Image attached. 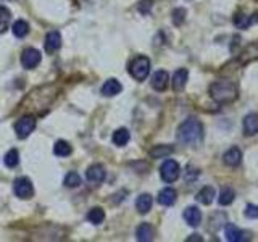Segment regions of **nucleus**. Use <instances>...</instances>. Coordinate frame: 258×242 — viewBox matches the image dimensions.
<instances>
[{"instance_id":"nucleus-1","label":"nucleus","mask_w":258,"mask_h":242,"mask_svg":"<svg viewBox=\"0 0 258 242\" xmlns=\"http://www.w3.org/2000/svg\"><path fill=\"white\" fill-rule=\"evenodd\" d=\"M176 136L182 144L197 147L203 139V124L197 118H187L179 124Z\"/></svg>"},{"instance_id":"nucleus-2","label":"nucleus","mask_w":258,"mask_h":242,"mask_svg":"<svg viewBox=\"0 0 258 242\" xmlns=\"http://www.w3.org/2000/svg\"><path fill=\"white\" fill-rule=\"evenodd\" d=\"M210 96H212L215 102H218L221 105L233 103L234 101H238L239 89L233 81L221 80V81L213 82L212 86H210Z\"/></svg>"},{"instance_id":"nucleus-3","label":"nucleus","mask_w":258,"mask_h":242,"mask_svg":"<svg viewBox=\"0 0 258 242\" xmlns=\"http://www.w3.org/2000/svg\"><path fill=\"white\" fill-rule=\"evenodd\" d=\"M150 73V60L147 57L140 55L131 61L129 65V75L134 78L136 81H145Z\"/></svg>"},{"instance_id":"nucleus-4","label":"nucleus","mask_w":258,"mask_h":242,"mask_svg":"<svg viewBox=\"0 0 258 242\" xmlns=\"http://www.w3.org/2000/svg\"><path fill=\"white\" fill-rule=\"evenodd\" d=\"M179 175H181V166L175 160H166L163 161V165L160 166V176L165 182H175Z\"/></svg>"},{"instance_id":"nucleus-5","label":"nucleus","mask_w":258,"mask_h":242,"mask_svg":"<svg viewBox=\"0 0 258 242\" xmlns=\"http://www.w3.org/2000/svg\"><path fill=\"white\" fill-rule=\"evenodd\" d=\"M13 192L17 194V197L23 199V201L31 199L34 196L33 182H31L29 178L21 176V178H18V180H15V182H13Z\"/></svg>"},{"instance_id":"nucleus-6","label":"nucleus","mask_w":258,"mask_h":242,"mask_svg":"<svg viewBox=\"0 0 258 242\" xmlns=\"http://www.w3.org/2000/svg\"><path fill=\"white\" fill-rule=\"evenodd\" d=\"M42 60V55L38 49H34V47H28V49L23 50V54H21V65H23L26 70H33L40 63Z\"/></svg>"},{"instance_id":"nucleus-7","label":"nucleus","mask_w":258,"mask_h":242,"mask_svg":"<svg viewBox=\"0 0 258 242\" xmlns=\"http://www.w3.org/2000/svg\"><path fill=\"white\" fill-rule=\"evenodd\" d=\"M34 129H36L34 117H23L21 120H18L17 126H15V131H17V136L20 139H26Z\"/></svg>"},{"instance_id":"nucleus-8","label":"nucleus","mask_w":258,"mask_h":242,"mask_svg":"<svg viewBox=\"0 0 258 242\" xmlns=\"http://www.w3.org/2000/svg\"><path fill=\"white\" fill-rule=\"evenodd\" d=\"M105 176H107V173H105V168L103 165H100V163H94L87 168L86 171V178L89 182L92 184H100L105 181Z\"/></svg>"},{"instance_id":"nucleus-9","label":"nucleus","mask_w":258,"mask_h":242,"mask_svg":"<svg viewBox=\"0 0 258 242\" xmlns=\"http://www.w3.org/2000/svg\"><path fill=\"white\" fill-rule=\"evenodd\" d=\"M61 47V36L59 31H50L45 36V42H44V49L47 54H54Z\"/></svg>"},{"instance_id":"nucleus-10","label":"nucleus","mask_w":258,"mask_h":242,"mask_svg":"<svg viewBox=\"0 0 258 242\" xmlns=\"http://www.w3.org/2000/svg\"><path fill=\"white\" fill-rule=\"evenodd\" d=\"M168 81H170V76H168V73L160 70V71H157L154 76H152V87H154L155 91L163 92V91H166Z\"/></svg>"},{"instance_id":"nucleus-11","label":"nucleus","mask_w":258,"mask_h":242,"mask_svg":"<svg viewBox=\"0 0 258 242\" xmlns=\"http://www.w3.org/2000/svg\"><path fill=\"white\" fill-rule=\"evenodd\" d=\"M189 80V73L186 68H179V70L175 73V76H173V89H175L176 92H181L184 87H186Z\"/></svg>"},{"instance_id":"nucleus-12","label":"nucleus","mask_w":258,"mask_h":242,"mask_svg":"<svg viewBox=\"0 0 258 242\" xmlns=\"http://www.w3.org/2000/svg\"><path fill=\"white\" fill-rule=\"evenodd\" d=\"M184 220H186L189 226L197 228L200 222H202V213H200V210L197 207H187L184 210Z\"/></svg>"},{"instance_id":"nucleus-13","label":"nucleus","mask_w":258,"mask_h":242,"mask_svg":"<svg viewBox=\"0 0 258 242\" xmlns=\"http://www.w3.org/2000/svg\"><path fill=\"white\" fill-rule=\"evenodd\" d=\"M152 205H154V199H152L150 194H140L138 201H136V210L140 215H145L152 210Z\"/></svg>"},{"instance_id":"nucleus-14","label":"nucleus","mask_w":258,"mask_h":242,"mask_svg":"<svg viewBox=\"0 0 258 242\" xmlns=\"http://www.w3.org/2000/svg\"><path fill=\"white\" fill-rule=\"evenodd\" d=\"M258 133V115L249 113L244 118V134L245 136H255Z\"/></svg>"},{"instance_id":"nucleus-15","label":"nucleus","mask_w":258,"mask_h":242,"mask_svg":"<svg viewBox=\"0 0 258 242\" xmlns=\"http://www.w3.org/2000/svg\"><path fill=\"white\" fill-rule=\"evenodd\" d=\"M223 160L228 166H238L240 165V160H242V152L238 147H231L228 152H224L223 155Z\"/></svg>"},{"instance_id":"nucleus-16","label":"nucleus","mask_w":258,"mask_h":242,"mask_svg":"<svg viewBox=\"0 0 258 242\" xmlns=\"http://www.w3.org/2000/svg\"><path fill=\"white\" fill-rule=\"evenodd\" d=\"M121 91H123V86H121V82L117 81V80H108L105 81V84L102 86V94L105 97H113L117 96V94H119Z\"/></svg>"},{"instance_id":"nucleus-17","label":"nucleus","mask_w":258,"mask_h":242,"mask_svg":"<svg viewBox=\"0 0 258 242\" xmlns=\"http://www.w3.org/2000/svg\"><path fill=\"white\" fill-rule=\"evenodd\" d=\"M154 228L149 223H142L139 224V228L136 229V239L140 242H150L154 239Z\"/></svg>"},{"instance_id":"nucleus-18","label":"nucleus","mask_w":258,"mask_h":242,"mask_svg":"<svg viewBox=\"0 0 258 242\" xmlns=\"http://www.w3.org/2000/svg\"><path fill=\"white\" fill-rule=\"evenodd\" d=\"M176 197H178V194H176L175 189H173V187H165L159 194V203L165 205V207H171V205L176 202Z\"/></svg>"},{"instance_id":"nucleus-19","label":"nucleus","mask_w":258,"mask_h":242,"mask_svg":"<svg viewBox=\"0 0 258 242\" xmlns=\"http://www.w3.org/2000/svg\"><path fill=\"white\" fill-rule=\"evenodd\" d=\"M215 196H217V191L212 186H205L202 191L197 192V202H200L202 205H210L215 201Z\"/></svg>"},{"instance_id":"nucleus-20","label":"nucleus","mask_w":258,"mask_h":242,"mask_svg":"<svg viewBox=\"0 0 258 242\" xmlns=\"http://www.w3.org/2000/svg\"><path fill=\"white\" fill-rule=\"evenodd\" d=\"M224 233H226V239L229 242H239V241H245V233L244 231H240L236 224H226L224 228Z\"/></svg>"},{"instance_id":"nucleus-21","label":"nucleus","mask_w":258,"mask_h":242,"mask_svg":"<svg viewBox=\"0 0 258 242\" xmlns=\"http://www.w3.org/2000/svg\"><path fill=\"white\" fill-rule=\"evenodd\" d=\"M173 152H175V147L173 145H155L150 150V157L152 159H166Z\"/></svg>"},{"instance_id":"nucleus-22","label":"nucleus","mask_w":258,"mask_h":242,"mask_svg":"<svg viewBox=\"0 0 258 242\" xmlns=\"http://www.w3.org/2000/svg\"><path fill=\"white\" fill-rule=\"evenodd\" d=\"M129 139H131V134L126 128H119L113 133V144L118 147H124L129 142Z\"/></svg>"},{"instance_id":"nucleus-23","label":"nucleus","mask_w":258,"mask_h":242,"mask_svg":"<svg viewBox=\"0 0 258 242\" xmlns=\"http://www.w3.org/2000/svg\"><path fill=\"white\" fill-rule=\"evenodd\" d=\"M73 152L70 142L66 141H57L55 145H54V154L57 157H60V159H63V157H68Z\"/></svg>"},{"instance_id":"nucleus-24","label":"nucleus","mask_w":258,"mask_h":242,"mask_svg":"<svg viewBox=\"0 0 258 242\" xmlns=\"http://www.w3.org/2000/svg\"><path fill=\"white\" fill-rule=\"evenodd\" d=\"M12 31L15 34V38H24L29 33V24L24 20H17L12 26Z\"/></svg>"},{"instance_id":"nucleus-25","label":"nucleus","mask_w":258,"mask_h":242,"mask_svg":"<svg viewBox=\"0 0 258 242\" xmlns=\"http://www.w3.org/2000/svg\"><path fill=\"white\" fill-rule=\"evenodd\" d=\"M87 220L91 222L92 224H102L103 220H105V212L100 207H94L89 210L87 213Z\"/></svg>"},{"instance_id":"nucleus-26","label":"nucleus","mask_w":258,"mask_h":242,"mask_svg":"<svg viewBox=\"0 0 258 242\" xmlns=\"http://www.w3.org/2000/svg\"><path fill=\"white\" fill-rule=\"evenodd\" d=\"M10 21H12V13H10V10L7 7H3V5H0V34L8 29Z\"/></svg>"},{"instance_id":"nucleus-27","label":"nucleus","mask_w":258,"mask_h":242,"mask_svg":"<svg viewBox=\"0 0 258 242\" xmlns=\"http://www.w3.org/2000/svg\"><path fill=\"white\" fill-rule=\"evenodd\" d=\"M236 197V192L233 187H223V191H221L219 197H218V202L219 205H231Z\"/></svg>"},{"instance_id":"nucleus-28","label":"nucleus","mask_w":258,"mask_h":242,"mask_svg":"<svg viewBox=\"0 0 258 242\" xmlns=\"http://www.w3.org/2000/svg\"><path fill=\"white\" fill-rule=\"evenodd\" d=\"M3 163H5V166H8V168H15L20 163V154H18V150L17 149H12V150H8L7 154H5L3 157Z\"/></svg>"},{"instance_id":"nucleus-29","label":"nucleus","mask_w":258,"mask_h":242,"mask_svg":"<svg viewBox=\"0 0 258 242\" xmlns=\"http://www.w3.org/2000/svg\"><path fill=\"white\" fill-rule=\"evenodd\" d=\"M63 184H65L66 187H78L81 184V176L78 175L76 171H70L68 175L65 176V181H63Z\"/></svg>"},{"instance_id":"nucleus-30","label":"nucleus","mask_w":258,"mask_h":242,"mask_svg":"<svg viewBox=\"0 0 258 242\" xmlns=\"http://www.w3.org/2000/svg\"><path fill=\"white\" fill-rule=\"evenodd\" d=\"M252 23H254V18L245 17L244 13H238V15L234 17V24H236V28L245 29V28H249Z\"/></svg>"},{"instance_id":"nucleus-31","label":"nucleus","mask_w":258,"mask_h":242,"mask_svg":"<svg viewBox=\"0 0 258 242\" xmlns=\"http://www.w3.org/2000/svg\"><path fill=\"white\" fill-rule=\"evenodd\" d=\"M186 8H176L175 12H173V23L176 26H181L184 21H186Z\"/></svg>"},{"instance_id":"nucleus-32","label":"nucleus","mask_w":258,"mask_h":242,"mask_svg":"<svg viewBox=\"0 0 258 242\" xmlns=\"http://www.w3.org/2000/svg\"><path fill=\"white\" fill-rule=\"evenodd\" d=\"M245 217L250 220H257L258 218V205H252L249 203L245 208Z\"/></svg>"},{"instance_id":"nucleus-33","label":"nucleus","mask_w":258,"mask_h":242,"mask_svg":"<svg viewBox=\"0 0 258 242\" xmlns=\"http://www.w3.org/2000/svg\"><path fill=\"white\" fill-rule=\"evenodd\" d=\"M152 5H154V2L152 0H142V2L139 3V10H140V13H144L147 15L152 10Z\"/></svg>"},{"instance_id":"nucleus-34","label":"nucleus","mask_w":258,"mask_h":242,"mask_svg":"<svg viewBox=\"0 0 258 242\" xmlns=\"http://www.w3.org/2000/svg\"><path fill=\"white\" fill-rule=\"evenodd\" d=\"M194 241H196V242H202L203 239H202V238H200V236H198V234H192V236H191V238H187V242H194Z\"/></svg>"},{"instance_id":"nucleus-35","label":"nucleus","mask_w":258,"mask_h":242,"mask_svg":"<svg viewBox=\"0 0 258 242\" xmlns=\"http://www.w3.org/2000/svg\"><path fill=\"white\" fill-rule=\"evenodd\" d=\"M0 2H10V0H0Z\"/></svg>"}]
</instances>
